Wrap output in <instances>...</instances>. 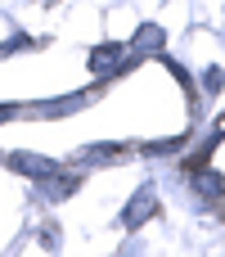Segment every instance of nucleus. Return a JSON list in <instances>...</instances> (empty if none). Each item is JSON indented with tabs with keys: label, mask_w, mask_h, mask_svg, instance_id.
<instances>
[{
	"label": "nucleus",
	"mask_w": 225,
	"mask_h": 257,
	"mask_svg": "<svg viewBox=\"0 0 225 257\" xmlns=\"http://www.w3.org/2000/svg\"><path fill=\"white\" fill-rule=\"evenodd\" d=\"M194 190H198L203 199H221V194H225V181L216 176V172H194Z\"/></svg>",
	"instance_id": "5"
},
{
	"label": "nucleus",
	"mask_w": 225,
	"mask_h": 257,
	"mask_svg": "<svg viewBox=\"0 0 225 257\" xmlns=\"http://www.w3.org/2000/svg\"><path fill=\"white\" fill-rule=\"evenodd\" d=\"M221 86H225L221 68H203V90H212V95H216V90H221Z\"/></svg>",
	"instance_id": "8"
},
{
	"label": "nucleus",
	"mask_w": 225,
	"mask_h": 257,
	"mask_svg": "<svg viewBox=\"0 0 225 257\" xmlns=\"http://www.w3.org/2000/svg\"><path fill=\"white\" fill-rule=\"evenodd\" d=\"M81 158L86 163H117V158H126V149H86Z\"/></svg>",
	"instance_id": "7"
},
{
	"label": "nucleus",
	"mask_w": 225,
	"mask_h": 257,
	"mask_svg": "<svg viewBox=\"0 0 225 257\" xmlns=\"http://www.w3.org/2000/svg\"><path fill=\"white\" fill-rule=\"evenodd\" d=\"M153 208H158V194H153V185H144V190H140V194L126 203V217H122V221L135 230V226H144V221L153 217Z\"/></svg>",
	"instance_id": "1"
},
{
	"label": "nucleus",
	"mask_w": 225,
	"mask_h": 257,
	"mask_svg": "<svg viewBox=\"0 0 225 257\" xmlns=\"http://www.w3.org/2000/svg\"><path fill=\"white\" fill-rule=\"evenodd\" d=\"M122 63H126V50H122V45H99V50L90 54V72H95V77H113Z\"/></svg>",
	"instance_id": "2"
},
{
	"label": "nucleus",
	"mask_w": 225,
	"mask_h": 257,
	"mask_svg": "<svg viewBox=\"0 0 225 257\" xmlns=\"http://www.w3.org/2000/svg\"><path fill=\"white\" fill-rule=\"evenodd\" d=\"M135 50H144V54H149V50H162V32H158V27H140Z\"/></svg>",
	"instance_id": "6"
},
{
	"label": "nucleus",
	"mask_w": 225,
	"mask_h": 257,
	"mask_svg": "<svg viewBox=\"0 0 225 257\" xmlns=\"http://www.w3.org/2000/svg\"><path fill=\"white\" fill-rule=\"evenodd\" d=\"M14 167H18L23 176H36V181H45L50 172H59L50 158H36V154H14Z\"/></svg>",
	"instance_id": "3"
},
{
	"label": "nucleus",
	"mask_w": 225,
	"mask_h": 257,
	"mask_svg": "<svg viewBox=\"0 0 225 257\" xmlns=\"http://www.w3.org/2000/svg\"><path fill=\"white\" fill-rule=\"evenodd\" d=\"M41 190H45L50 199H63V194H72V190H77V176H63V172H50V176L41 181Z\"/></svg>",
	"instance_id": "4"
}]
</instances>
